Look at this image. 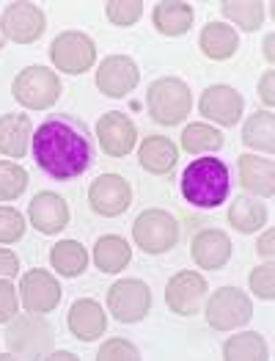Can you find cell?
Listing matches in <instances>:
<instances>
[{
  "instance_id": "277c9868",
  "label": "cell",
  "mask_w": 275,
  "mask_h": 361,
  "mask_svg": "<svg viewBox=\"0 0 275 361\" xmlns=\"http://www.w3.org/2000/svg\"><path fill=\"white\" fill-rule=\"evenodd\" d=\"M53 326L41 317V314H17L14 320H8V331H6V345L14 356L23 359H39L44 353L53 350Z\"/></svg>"
},
{
  "instance_id": "d6a6232c",
  "label": "cell",
  "mask_w": 275,
  "mask_h": 361,
  "mask_svg": "<svg viewBox=\"0 0 275 361\" xmlns=\"http://www.w3.org/2000/svg\"><path fill=\"white\" fill-rule=\"evenodd\" d=\"M105 14H108V20L113 23V25H135L138 20H141V14H143V3L141 0H108L105 3Z\"/></svg>"
},
{
  "instance_id": "8d00e7d4",
  "label": "cell",
  "mask_w": 275,
  "mask_h": 361,
  "mask_svg": "<svg viewBox=\"0 0 275 361\" xmlns=\"http://www.w3.org/2000/svg\"><path fill=\"white\" fill-rule=\"evenodd\" d=\"M20 312V293L8 279H0V323L14 320Z\"/></svg>"
},
{
  "instance_id": "7bdbcfd3",
  "label": "cell",
  "mask_w": 275,
  "mask_h": 361,
  "mask_svg": "<svg viewBox=\"0 0 275 361\" xmlns=\"http://www.w3.org/2000/svg\"><path fill=\"white\" fill-rule=\"evenodd\" d=\"M3 44H6V36H3V28H0V50H3Z\"/></svg>"
},
{
  "instance_id": "4fadbf2b",
  "label": "cell",
  "mask_w": 275,
  "mask_h": 361,
  "mask_svg": "<svg viewBox=\"0 0 275 361\" xmlns=\"http://www.w3.org/2000/svg\"><path fill=\"white\" fill-rule=\"evenodd\" d=\"M89 204L96 215L116 218L132 204V185L122 174H99L89 188Z\"/></svg>"
},
{
  "instance_id": "b9f144b4",
  "label": "cell",
  "mask_w": 275,
  "mask_h": 361,
  "mask_svg": "<svg viewBox=\"0 0 275 361\" xmlns=\"http://www.w3.org/2000/svg\"><path fill=\"white\" fill-rule=\"evenodd\" d=\"M50 359H66V361H72V359H77V356H75V353H69V350H56V353H53Z\"/></svg>"
},
{
  "instance_id": "cb8c5ba5",
  "label": "cell",
  "mask_w": 275,
  "mask_h": 361,
  "mask_svg": "<svg viewBox=\"0 0 275 361\" xmlns=\"http://www.w3.org/2000/svg\"><path fill=\"white\" fill-rule=\"evenodd\" d=\"M138 160L149 174H168L179 160V149L168 135H149L138 149Z\"/></svg>"
},
{
  "instance_id": "4316f807",
  "label": "cell",
  "mask_w": 275,
  "mask_h": 361,
  "mask_svg": "<svg viewBox=\"0 0 275 361\" xmlns=\"http://www.w3.org/2000/svg\"><path fill=\"white\" fill-rule=\"evenodd\" d=\"M270 212L267 207L259 202V199H250V196H240L231 207H229V224L243 232V235H250V232H259L264 224H267Z\"/></svg>"
},
{
  "instance_id": "9c48e42d",
  "label": "cell",
  "mask_w": 275,
  "mask_h": 361,
  "mask_svg": "<svg viewBox=\"0 0 275 361\" xmlns=\"http://www.w3.org/2000/svg\"><path fill=\"white\" fill-rule=\"evenodd\" d=\"M50 59L66 75H83L96 61V44L83 30H63L50 44Z\"/></svg>"
},
{
  "instance_id": "7a4b0ae2",
  "label": "cell",
  "mask_w": 275,
  "mask_h": 361,
  "mask_svg": "<svg viewBox=\"0 0 275 361\" xmlns=\"http://www.w3.org/2000/svg\"><path fill=\"white\" fill-rule=\"evenodd\" d=\"M229 188H231L229 166L217 157H198L187 163V169L182 171L184 202L198 210L220 207L229 199Z\"/></svg>"
},
{
  "instance_id": "60d3db41",
  "label": "cell",
  "mask_w": 275,
  "mask_h": 361,
  "mask_svg": "<svg viewBox=\"0 0 275 361\" xmlns=\"http://www.w3.org/2000/svg\"><path fill=\"white\" fill-rule=\"evenodd\" d=\"M264 56H267V61L273 63V33L267 36V42H264Z\"/></svg>"
},
{
  "instance_id": "ac0fdd59",
  "label": "cell",
  "mask_w": 275,
  "mask_h": 361,
  "mask_svg": "<svg viewBox=\"0 0 275 361\" xmlns=\"http://www.w3.org/2000/svg\"><path fill=\"white\" fill-rule=\"evenodd\" d=\"M190 257L201 271H217L231 259V240L220 229H201L190 240Z\"/></svg>"
},
{
  "instance_id": "f1b7e54d",
  "label": "cell",
  "mask_w": 275,
  "mask_h": 361,
  "mask_svg": "<svg viewBox=\"0 0 275 361\" xmlns=\"http://www.w3.org/2000/svg\"><path fill=\"white\" fill-rule=\"evenodd\" d=\"M267 356H270V348H267L264 336L256 331H243L223 342V359L229 361H264Z\"/></svg>"
},
{
  "instance_id": "603a6c76",
  "label": "cell",
  "mask_w": 275,
  "mask_h": 361,
  "mask_svg": "<svg viewBox=\"0 0 275 361\" xmlns=\"http://www.w3.org/2000/svg\"><path fill=\"white\" fill-rule=\"evenodd\" d=\"M193 6L184 0H162L157 3L152 11L154 28L160 30L162 36H184L187 30L193 28Z\"/></svg>"
},
{
  "instance_id": "83f0119b",
  "label": "cell",
  "mask_w": 275,
  "mask_h": 361,
  "mask_svg": "<svg viewBox=\"0 0 275 361\" xmlns=\"http://www.w3.org/2000/svg\"><path fill=\"white\" fill-rule=\"evenodd\" d=\"M243 144L250 149L267 152L275 149V116L273 111H256L243 127Z\"/></svg>"
},
{
  "instance_id": "ba28073f",
  "label": "cell",
  "mask_w": 275,
  "mask_h": 361,
  "mask_svg": "<svg viewBox=\"0 0 275 361\" xmlns=\"http://www.w3.org/2000/svg\"><path fill=\"white\" fill-rule=\"evenodd\" d=\"M108 309L113 314V320H119L124 326L141 323L149 309H152V290L146 281L141 279H119L110 290H108Z\"/></svg>"
},
{
  "instance_id": "f546056e",
  "label": "cell",
  "mask_w": 275,
  "mask_h": 361,
  "mask_svg": "<svg viewBox=\"0 0 275 361\" xmlns=\"http://www.w3.org/2000/svg\"><path fill=\"white\" fill-rule=\"evenodd\" d=\"M220 11L229 23H234L237 28L248 30V33L262 28V23H264V3H259V0H223Z\"/></svg>"
},
{
  "instance_id": "8fae6325",
  "label": "cell",
  "mask_w": 275,
  "mask_h": 361,
  "mask_svg": "<svg viewBox=\"0 0 275 361\" xmlns=\"http://www.w3.org/2000/svg\"><path fill=\"white\" fill-rule=\"evenodd\" d=\"M210 293V284L207 279L198 271H179L177 276L168 279L165 284V303L171 312L190 317V314H198L201 303Z\"/></svg>"
},
{
  "instance_id": "ab89813d",
  "label": "cell",
  "mask_w": 275,
  "mask_h": 361,
  "mask_svg": "<svg viewBox=\"0 0 275 361\" xmlns=\"http://www.w3.org/2000/svg\"><path fill=\"white\" fill-rule=\"evenodd\" d=\"M273 240H275V232L273 229H267L262 238H259V243H256V251H259V257H264V259H273Z\"/></svg>"
},
{
  "instance_id": "f35d334b",
  "label": "cell",
  "mask_w": 275,
  "mask_h": 361,
  "mask_svg": "<svg viewBox=\"0 0 275 361\" xmlns=\"http://www.w3.org/2000/svg\"><path fill=\"white\" fill-rule=\"evenodd\" d=\"M259 99L267 105V108H273L275 102V94H273V69H267L264 75H262V80H259Z\"/></svg>"
},
{
  "instance_id": "3957f363",
  "label": "cell",
  "mask_w": 275,
  "mask_h": 361,
  "mask_svg": "<svg viewBox=\"0 0 275 361\" xmlns=\"http://www.w3.org/2000/svg\"><path fill=\"white\" fill-rule=\"evenodd\" d=\"M149 116L162 127H174L190 116L193 97L190 86L179 78H157L146 91Z\"/></svg>"
},
{
  "instance_id": "74e56055",
  "label": "cell",
  "mask_w": 275,
  "mask_h": 361,
  "mask_svg": "<svg viewBox=\"0 0 275 361\" xmlns=\"http://www.w3.org/2000/svg\"><path fill=\"white\" fill-rule=\"evenodd\" d=\"M20 273V259L14 251L8 248H0V279H11Z\"/></svg>"
},
{
  "instance_id": "484cf974",
  "label": "cell",
  "mask_w": 275,
  "mask_h": 361,
  "mask_svg": "<svg viewBox=\"0 0 275 361\" xmlns=\"http://www.w3.org/2000/svg\"><path fill=\"white\" fill-rule=\"evenodd\" d=\"M50 265L66 279H77L89 268V251L77 240H61L50 248Z\"/></svg>"
},
{
  "instance_id": "44dd1931",
  "label": "cell",
  "mask_w": 275,
  "mask_h": 361,
  "mask_svg": "<svg viewBox=\"0 0 275 361\" xmlns=\"http://www.w3.org/2000/svg\"><path fill=\"white\" fill-rule=\"evenodd\" d=\"M33 124L23 114L0 116V154L6 157H25L31 149Z\"/></svg>"
},
{
  "instance_id": "1f68e13d",
  "label": "cell",
  "mask_w": 275,
  "mask_h": 361,
  "mask_svg": "<svg viewBox=\"0 0 275 361\" xmlns=\"http://www.w3.org/2000/svg\"><path fill=\"white\" fill-rule=\"evenodd\" d=\"M28 188V171L11 160H0V202H14Z\"/></svg>"
},
{
  "instance_id": "7402d4cb",
  "label": "cell",
  "mask_w": 275,
  "mask_h": 361,
  "mask_svg": "<svg viewBox=\"0 0 275 361\" xmlns=\"http://www.w3.org/2000/svg\"><path fill=\"white\" fill-rule=\"evenodd\" d=\"M198 47H201V53H204L207 59L229 61L237 53V47H240V36H237V30L231 28V25L212 20V23H207V25L201 28Z\"/></svg>"
},
{
  "instance_id": "5bb4252c",
  "label": "cell",
  "mask_w": 275,
  "mask_h": 361,
  "mask_svg": "<svg viewBox=\"0 0 275 361\" xmlns=\"http://www.w3.org/2000/svg\"><path fill=\"white\" fill-rule=\"evenodd\" d=\"M141 83V69L129 56H108L96 69V89L105 97L122 99Z\"/></svg>"
},
{
  "instance_id": "d6986e66",
  "label": "cell",
  "mask_w": 275,
  "mask_h": 361,
  "mask_svg": "<svg viewBox=\"0 0 275 361\" xmlns=\"http://www.w3.org/2000/svg\"><path fill=\"white\" fill-rule=\"evenodd\" d=\"M66 326H69V331H72L75 339L94 342V339H99L105 334V329H108V314H105V309L94 301V298H80V301L72 303L69 317H66Z\"/></svg>"
},
{
  "instance_id": "7c38bea8",
  "label": "cell",
  "mask_w": 275,
  "mask_h": 361,
  "mask_svg": "<svg viewBox=\"0 0 275 361\" xmlns=\"http://www.w3.org/2000/svg\"><path fill=\"white\" fill-rule=\"evenodd\" d=\"M3 36L17 44H33L47 28V17L36 3H8L0 17Z\"/></svg>"
},
{
  "instance_id": "8992f818",
  "label": "cell",
  "mask_w": 275,
  "mask_h": 361,
  "mask_svg": "<svg viewBox=\"0 0 275 361\" xmlns=\"http://www.w3.org/2000/svg\"><path fill=\"white\" fill-rule=\"evenodd\" d=\"M132 238L143 254H165L179 243V221L165 210H143L132 224Z\"/></svg>"
},
{
  "instance_id": "4dcf8cb0",
  "label": "cell",
  "mask_w": 275,
  "mask_h": 361,
  "mask_svg": "<svg viewBox=\"0 0 275 361\" xmlns=\"http://www.w3.org/2000/svg\"><path fill=\"white\" fill-rule=\"evenodd\" d=\"M226 138L217 127L210 124H187L182 133V149L190 154H204V152H217L223 149Z\"/></svg>"
},
{
  "instance_id": "5b68a950",
  "label": "cell",
  "mask_w": 275,
  "mask_h": 361,
  "mask_svg": "<svg viewBox=\"0 0 275 361\" xmlns=\"http://www.w3.org/2000/svg\"><path fill=\"white\" fill-rule=\"evenodd\" d=\"M11 94H14V99L23 105V108H28V111H47V108H53L56 102H58V97H61V80H58V75L53 72V69H47V66H25L17 78H14V83H11Z\"/></svg>"
},
{
  "instance_id": "d590c367",
  "label": "cell",
  "mask_w": 275,
  "mask_h": 361,
  "mask_svg": "<svg viewBox=\"0 0 275 361\" xmlns=\"http://www.w3.org/2000/svg\"><path fill=\"white\" fill-rule=\"evenodd\" d=\"M275 268L267 265H259L250 271V293H256L262 301H273L275 298Z\"/></svg>"
},
{
  "instance_id": "836d02e7",
  "label": "cell",
  "mask_w": 275,
  "mask_h": 361,
  "mask_svg": "<svg viewBox=\"0 0 275 361\" xmlns=\"http://www.w3.org/2000/svg\"><path fill=\"white\" fill-rule=\"evenodd\" d=\"M25 218L14 207H0V243H20L25 238Z\"/></svg>"
},
{
  "instance_id": "e0dca14e",
  "label": "cell",
  "mask_w": 275,
  "mask_h": 361,
  "mask_svg": "<svg viewBox=\"0 0 275 361\" xmlns=\"http://www.w3.org/2000/svg\"><path fill=\"white\" fill-rule=\"evenodd\" d=\"M69 204L66 199L53 193V190H41L33 196V202L28 204V221L36 232L41 235H58L61 229L69 226Z\"/></svg>"
},
{
  "instance_id": "6da1fadb",
  "label": "cell",
  "mask_w": 275,
  "mask_h": 361,
  "mask_svg": "<svg viewBox=\"0 0 275 361\" xmlns=\"http://www.w3.org/2000/svg\"><path fill=\"white\" fill-rule=\"evenodd\" d=\"M33 163L41 174L58 182L86 174L96 163V147L89 124L72 114H53L31 138Z\"/></svg>"
},
{
  "instance_id": "52a82bcc",
  "label": "cell",
  "mask_w": 275,
  "mask_h": 361,
  "mask_svg": "<svg viewBox=\"0 0 275 361\" xmlns=\"http://www.w3.org/2000/svg\"><path fill=\"white\" fill-rule=\"evenodd\" d=\"M204 314H207L210 329L215 331H234V329H243L245 323H250L253 303L237 287H220L210 295Z\"/></svg>"
},
{
  "instance_id": "e575fe53",
  "label": "cell",
  "mask_w": 275,
  "mask_h": 361,
  "mask_svg": "<svg viewBox=\"0 0 275 361\" xmlns=\"http://www.w3.org/2000/svg\"><path fill=\"white\" fill-rule=\"evenodd\" d=\"M141 356V350L129 342V339H122V336H113V339H108L99 350H96V359L99 361H132Z\"/></svg>"
},
{
  "instance_id": "9a60e30c",
  "label": "cell",
  "mask_w": 275,
  "mask_h": 361,
  "mask_svg": "<svg viewBox=\"0 0 275 361\" xmlns=\"http://www.w3.org/2000/svg\"><path fill=\"white\" fill-rule=\"evenodd\" d=\"M96 141L105 154L110 157H127L135 141H138V127L135 121L129 119L122 111H110V114H102L96 121Z\"/></svg>"
},
{
  "instance_id": "ffe728a7",
  "label": "cell",
  "mask_w": 275,
  "mask_h": 361,
  "mask_svg": "<svg viewBox=\"0 0 275 361\" xmlns=\"http://www.w3.org/2000/svg\"><path fill=\"white\" fill-rule=\"evenodd\" d=\"M237 169H240V185L248 193L262 196V199H270L275 193L273 160H264V157H256V154H240Z\"/></svg>"
},
{
  "instance_id": "d4e9b609",
  "label": "cell",
  "mask_w": 275,
  "mask_h": 361,
  "mask_svg": "<svg viewBox=\"0 0 275 361\" xmlns=\"http://www.w3.org/2000/svg\"><path fill=\"white\" fill-rule=\"evenodd\" d=\"M132 259L129 243L119 235H105L94 243V265L102 273H122Z\"/></svg>"
},
{
  "instance_id": "2e32d148",
  "label": "cell",
  "mask_w": 275,
  "mask_h": 361,
  "mask_svg": "<svg viewBox=\"0 0 275 361\" xmlns=\"http://www.w3.org/2000/svg\"><path fill=\"white\" fill-rule=\"evenodd\" d=\"M198 111L201 116H207L210 121H217L220 127H234L240 124L245 111V97L231 86H210V89L201 94L198 99Z\"/></svg>"
},
{
  "instance_id": "30bf717a",
  "label": "cell",
  "mask_w": 275,
  "mask_h": 361,
  "mask_svg": "<svg viewBox=\"0 0 275 361\" xmlns=\"http://www.w3.org/2000/svg\"><path fill=\"white\" fill-rule=\"evenodd\" d=\"M20 301L25 306V312L33 314H47L61 303V284L50 271L33 268L25 271L20 279Z\"/></svg>"
}]
</instances>
